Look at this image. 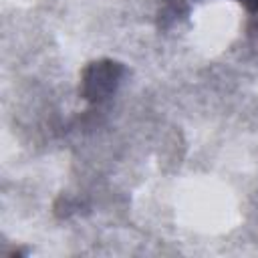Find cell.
<instances>
[{
	"mask_svg": "<svg viewBox=\"0 0 258 258\" xmlns=\"http://www.w3.org/2000/svg\"><path fill=\"white\" fill-rule=\"evenodd\" d=\"M119 81L117 64L115 62H95L87 77H85V93L89 99H101L103 95L111 93Z\"/></svg>",
	"mask_w": 258,
	"mask_h": 258,
	"instance_id": "6da1fadb",
	"label": "cell"
},
{
	"mask_svg": "<svg viewBox=\"0 0 258 258\" xmlns=\"http://www.w3.org/2000/svg\"><path fill=\"white\" fill-rule=\"evenodd\" d=\"M242 4H246L250 10H254V12H258V0H240Z\"/></svg>",
	"mask_w": 258,
	"mask_h": 258,
	"instance_id": "7a4b0ae2",
	"label": "cell"
}]
</instances>
